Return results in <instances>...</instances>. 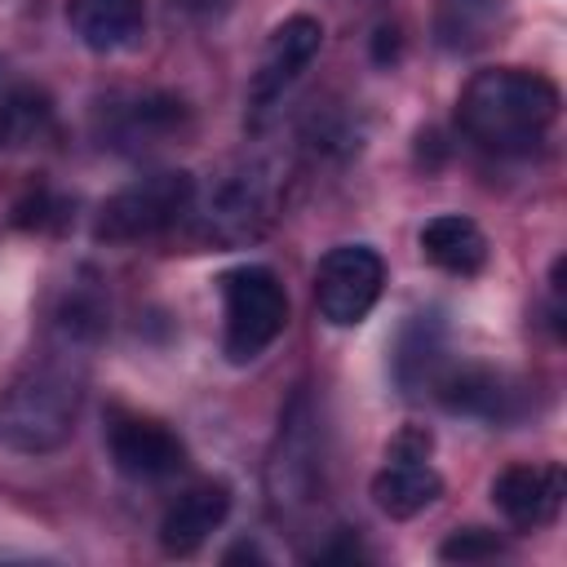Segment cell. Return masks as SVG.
I'll use <instances>...</instances> for the list:
<instances>
[{"label": "cell", "mask_w": 567, "mask_h": 567, "mask_svg": "<svg viewBox=\"0 0 567 567\" xmlns=\"http://www.w3.org/2000/svg\"><path fill=\"white\" fill-rule=\"evenodd\" d=\"M443 323L439 315H416L399 341V354H394V377L408 394H430L434 377L443 372Z\"/></svg>", "instance_id": "18"}, {"label": "cell", "mask_w": 567, "mask_h": 567, "mask_svg": "<svg viewBox=\"0 0 567 567\" xmlns=\"http://www.w3.org/2000/svg\"><path fill=\"white\" fill-rule=\"evenodd\" d=\"M13 221H18L22 230H44L49 221H62V204H53L49 190H35V195H27V199L18 204Z\"/></svg>", "instance_id": "21"}, {"label": "cell", "mask_w": 567, "mask_h": 567, "mask_svg": "<svg viewBox=\"0 0 567 567\" xmlns=\"http://www.w3.org/2000/svg\"><path fill=\"white\" fill-rule=\"evenodd\" d=\"M266 492L279 518H297L315 509L323 492V430L310 390H297L279 416V434L266 465Z\"/></svg>", "instance_id": "3"}, {"label": "cell", "mask_w": 567, "mask_h": 567, "mask_svg": "<svg viewBox=\"0 0 567 567\" xmlns=\"http://www.w3.org/2000/svg\"><path fill=\"white\" fill-rule=\"evenodd\" d=\"M505 554V540L487 527H456L443 545H439V558L443 563H483V558H496Z\"/></svg>", "instance_id": "20"}, {"label": "cell", "mask_w": 567, "mask_h": 567, "mask_svg": "<svg viewBox=\"0 0 567 567\" xmlns=\"http://www.w3.org/2000/svg\"><path fill=\"white\" fill-rule=\"evenodd\" d=\"M275 208H279V173L252 159V164L230 168L213 186L199 213V230L213 244H248L275 221Z\"/></svg>", "instance_id": "7"}, {"label": "cell", "mask_w": 567, "mask_h": 567, "mask_svg": "<svg viewBox=\"0 0 567 567\" xmlns=\"http://www.w3.org/2000/svg\"><path fill=\"white\" fill-rule=\"evenodd\" d=\"M319 44H323V27L310 13H292L270 31V40L257 58V71L248 80V120L252 124L297 84V75L319 58Z\"/></svg>", "instance_id": "10"}, {"label": "cell", "mask_w": 567, "mask_h": 567, "mask_svg": "<svg viewBox=\"0 0 567 567\" xmlns=\"http://www.w3.org/2000/svg\"><path fill=\"white\" fill-rule=\"evenodd\" d=\"M443 496V478L425 456H390L372 478V505L385 518H416Z\"/></svg>", "instance_id": "15"}, {"label": "cell", "mask_w": 567, "mask_h": 567, "mask_svg": "<svg viewBox=\"0 0 567 567\" xmlns=\"http://www.w3.org/2000/svg\"><path fill=\"white\" fill-rule=\"evenodd\" d=\"M106 337V301L89 275L62 288L40 350L0 390V447L18 456L58 452L80 416L93 350Z\"/></svg>", "instance_id": "1"}, {"label": "cell", "mask_w": 567, "mask_h": 567, "mask_svg": "<svg viewBox=\"0 0 567 567\" xmlns=\"http://www.w3.org/2000/svg\"><path fill=\"white\" fill-rule=\"evenodd\" d=\"M385 284V261L368 244H337L315 266V306L332 328H354L368 319Z\"/></svg>", "instance_id": "8"}, {"label": "cell", "mask_w": 567, "mask_h": 567, "mask_svg": "<svg viewBox=\"0 0 567 567\" xmlns=\"http://www.w3.org/2000/svg\"><path fill=\"white\" fill-rule=\"evenodd\" d=\"M49 128H53V102L40 89L18 84L0 97V155L40 142Z\"/></svg>", "instance_id": "19"}, {"label": "cell", "mask_w": 567, "mask_h": 567, "mask_svg": "<svg viewBox=\"0 0 567 567\" xmlns=\"http://www.w3.org/2000/svg\"><path fill=\"white\" fill-rule=\"evenodd\" d=\"M558 106L563 97L540 71L487 66L461 89L456 124L474 146L492 155H532L558 120Z\"/></svg>", "instance_id": "2"}, {"label": "cell", "mask_w": 567, "mask_h": 567, "mask_svg": "<svg viewBox=\"0 0 567 567\" xmlns=\"http://www.w3.org/2000/svg\"><path fill=\"white\" fill-rule=\"evenodd\" d=\"M430 394L447 408V412H465V416H483V421H509L518 408V390L492 372V368H474V363H443V372L434 377Z\"/></svg>", "instance_id": "13"}, {"label": "cell", "mask_w": 567, "mask_h": 567, "mask_svg": "<svg viewBox=\"0 0 567 567\" xmlns=\"http://www.w3.org/2000/svg\"><path fill=\"white\" fill-rule=\"evenodd\" d=\"M505 22V0H434V44L447 53H474L496 40Z\"/></svg>", "instance_id": "17"}, {"label": "cell", "mask_w": 567, "mask_h": 567, "mask_svg": "<svg viewBox=\"0 0 567 567\" xmlns=\"http://www.w3.org/2000/svg\"><path fill=\"white\" fill-rule=\"evenodd\" d=\"M416 244H421V257L430 266H439L447 275H461V279H470V275H478L487 266V235L478 230L474 217H461V213L430 217L421 226Z\"/></svg>", "instance_id": "16"}, {"label": "cell", "mask_w": 567, "mask_h": 567, "mask_svg": "<svg viewBox=\"0 0 567 567\" xmlns=\"http://www.w3.org/2000/svg\"><path fill=\"white\" fill-rule=\"evenodd\" d=\"M186 124H190L186 102L173 93H159V89L106 93L93 106V137L102 151H115V155L159 151L173 137H182Z\"/></svg>", "instance_id": "6"}, {"label": "cell", "mask_w": 567, "mask_h": 567, "mask_svg": "<svg viewBox=\"0 0 567 567\" xmlns=\"http://www.w3.org/2000/svg\"><path fill=\"white\" fill-rule=\"evenodd\" d=\"M190 204H195V177L182 168H159V173L133 177L97 208L93 239H102V244L155 239L168 226H177L190 213Z\"/></svg>", "instance_id": "5"}, {"label": "cell", "mask_w": 567, "mask_h": 567, "mask_svg": "<svg viewBox=\"0 0 567 567\" xmlns=\"http://www.w3.org/2000/svg\"><path fill=\"white\" fill-rule=\"evenodd\" d=\"M66 22L80 35L84 49L93 53H124L142 40L146 31V9L142 0H71Z\"/></svg>", "instance_id": "14"}, {"label": "cell", "mask_w": 567, "mask_h": 567, "mask_svg": "<svg viewBox=\"0 0 567 567\" xmlns=\"http://www.w3.org/2000/svg\"><path fill=\"white\" fill-rule=\"evenodd\" d=\"M221 350L230 363L261 359L288 328V292L270 266H235L221 275Z\"/></svg>", "instance_id": "4"}, {"label": "cell", "mask_w": 567, "mask_h": 567, "mask_svg": "<svg viewBox=\"0 0 567 567\" xmlns=\"http://www.w3.org/2000/svg\"><path fill=\"white\" fill-rule=\"evenodd\" d=\"M230 514V487L226 483H195L186 487L159 518V545L173 558H190Z\"/></svg>", "instance_id": "12"}, {"label": "cell", "mask_w": 567, "mask_h": 567, "mask_svg": "<svg viewBox=\"0 0 567 567\" xmlns=\"http://www.w3.org/2000/svg\"><path fill=\"white\" fill-rule=\"evenodd\" d=\"M106 452L111 465L137 483H164L186 470V443L164 421L124 408L106 416Z\"/></svg>", "instance_id": "9"}, {"label": "cell", "mask_w": 567, "mask_h": 567, "mask_svg": "<svg viewBox=\"0 0 567 567\" xmlns=\"http://www.w3.org/2000/svg\"><path fill=\"white\" fill-rule=\"evenodd\" d=\"M563 496H567V483H563V470L554 461H545V465L518 461V465H509L492 478V505L518 532L549 527L563 509Z\"/></svg>", "instance_id": "11"}]
</instances>
